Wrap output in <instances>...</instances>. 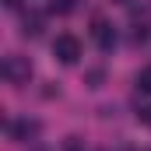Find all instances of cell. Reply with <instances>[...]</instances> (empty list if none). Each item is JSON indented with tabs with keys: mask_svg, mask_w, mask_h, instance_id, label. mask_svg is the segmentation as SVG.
I'll return each instance as SVG.
<instances>
[{
	"mask_svg": "<svg viewBox=\"0 0 151 151\" xmlns=\"http://www.w3.org/2000/svg\"><path fill=\"white\" fill-rule=\"evenodd\" d=\"M53 56L60 60V63H77L81 60V39L77 35H70V32H63V35H56L53 39Z\"/></svg>",
	"mask_w": 151,
	"mask_h": 151,
	"instance_id": "obj_1",
	"label": "cell"
},
{
	"mask_svg": "<svg viewBox=\"0 0 151 151\" xmlns=\"http://www.w3.org/2000/svg\"><path fill=\"white\" fill-rule=\"evenodd\" d=\"M0 74H4L7 84H28V77H32V63H28V56H7L4 67H0Z\"/></svg>",
	"mask_w": 151,
	"mask_h": 151,
	"instance_id": "obj_2",
	"label": "cell"
},
{
	"mask_svg": "<svg viewBox=\"0 0 151 151\" xmlns=\"http://www.w3.org/2000/svg\"><path fill=\"white\" fill-rule=\"evenodd\" d=\"M91 35H95V42H99L102 49H113L116 46V32H113V25H109L106 18H95V21H91Z\"/></svg>",
	"mask_w": 151,
	"mask_h": 151,
	"instance_id": "obj_3",
	"label": "cell"
},
{
	"mask_svg": "<svg viewBox=\"0 0 151 151\" xmlns=\"http://www.w3.org/2000/svg\"><path fill=\"white\" fill-rule=\"evenodd\" d=\"M11 137L14 141H35L39 137V123L35 119H14L11 123Z\"/></svg>",
	"mask_w": 151,
	"mask_h": 151,
	"instance_id": "obj_4",
	"label": "cell"
},
{
	"mask_svg": "<svg viewBox=\"0 0 151 151\" xmlns=\"http://www.w3.org/2000/svg\"><path fill=\"white\" fill-rule=\"evenodd\" d=\"M21 32H25V35H42V18H39V14H32V18H25V28H21Z\"/></svg>",
	"mask_w": 151,
	"mask_h": 151,
	"instance_id": "obj_5",
	"label": "cell"
},
{
	"mask_svg": "<svg viewBox=\"0 0 151 151\" xmlns=\"http://www.w3.org/2000/svg\"><path fill=\"white\" fill-rule=\"evenodd\" d=\"M137 91H144V95H151V67H144V70L137 74Z\"/></svg>",
	"mask_w": 151,
	"mask_h": 151,
	"instance_id": "obj_6",
	"label": "cell"
},
{
	"mask_svg": "<svg viewBox=\"0 0 151 151\" xmlns=\"http://www.w3.org/2000/svg\"><path fill=\"white\" fill-rule=\"evenodd\" d=\"M49 11H56V14H70V11H74V0H49Z\"/></svg>",
	"mask_w": 151,
	"mask_h": 151,
	"instance_id": "obj_7",
	"label": "cell"
},
{
	"mask_svg": "<svg viewBox=\"0 0 151 151\" xmlns=\"http://www.w3.org/2000/svg\"><path fill=\"white\" fill-rule=\"evenodd\" d=\"M137 119H141V123H144V127H151V106H144V109H141V113H137Z\"/></svg>",
	"mask_w": 151,
	"mask_h": 151,
	"instance_id": "obj_8",
	"label": "cell"
},
{
	"mask_svg": "<svg viewBox=\"0 0 151 151\" xmlns=\"http://www.w3.org/2000/svg\"><path fill=\"white\" fill-rule=\"evenodd\" d=\"M4 7H7V11H14V7H18V0H4Z\"/></svg>",
	"mask_w": 151,
	"mask_h": 151,
	"instance_id": "obj_9",
	"label": "cell"
},
{
	"mask_svg": "<svg viewBox=\"0 0 151 151\" xmlns=\"http://www.w3.org/2000/svg\"><path fill=\"white\" fill-rule=\"evenodd\" d=\"M116 4H130V0H116Z\"/></svg>",
	"mask_w": 151,
	"mask_h": 151,
	"instance_id": "obj_10",
	"label": "cell"
}]
</instances>
